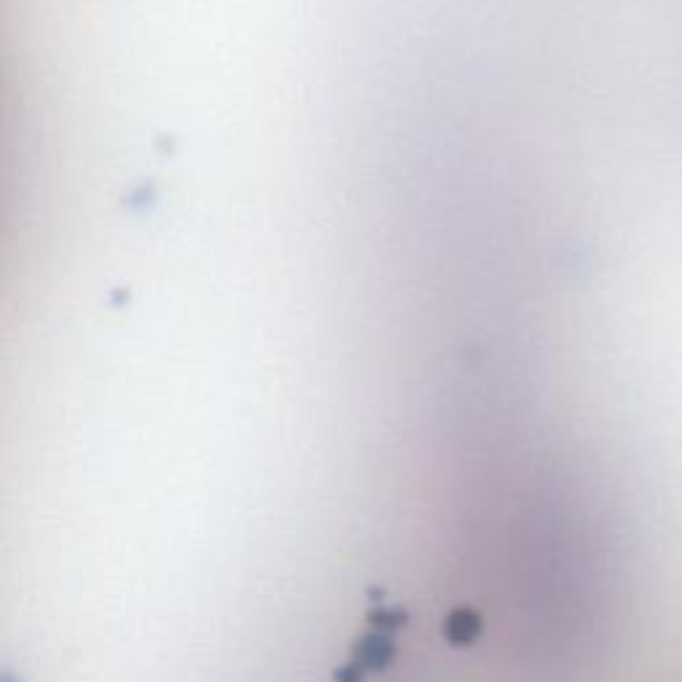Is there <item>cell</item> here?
Wrapping results in <instances>:
<instances>
[{"instance_id":"obj_1","label":"cell","mask_w":682,"mask_h":682,"mask_svg":"<svg viewBox=\"0 0 682 682\" xmlns=\"http://www.w3.org/2000/svg\"><path fill=\"white\" fill-rule=\"evenodd\" d=\"M477 632H480V619H477L475 613L456 611L448 619V637H451L453 643H472Z\"/></svg>"}]
</instances>
